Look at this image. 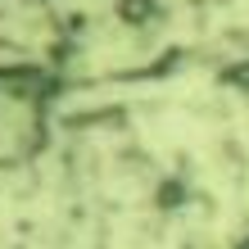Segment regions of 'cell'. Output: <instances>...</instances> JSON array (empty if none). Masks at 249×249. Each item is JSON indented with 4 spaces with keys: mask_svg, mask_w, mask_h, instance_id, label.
<instances>
[{
    "mask_svg": "<svg viewBox=\"0 0 249 249\" xmlns=\"http://www.w3.org/2000/svg\"><path fill=\"white\" fill-rule=\"evenodd\" d=\"M54 82L41 64H0V172L32 168L50 145V113H54Z\"/></svg>",
    "mask_w": 249,
    "mask_h": 249,
    "instance_id": "6da1fadb",
    "label": "cell"
}]
</instances>
